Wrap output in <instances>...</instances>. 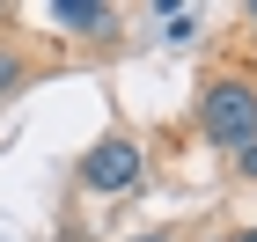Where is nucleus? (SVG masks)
Segmentation results:
<instances>
[{
	"mask_svg": "<svg viewBox=\"0 0 257 242\" xmlns=\"http://www.w3.org/2000/svg\"><path fill=\"white\" fill-rule=\"evenodd\" d=\"M81 183H88V191H133V183H140V147H133V140H103V147H88Z\"/></svg>",
	"mask_w": 257,
	"mask_h": 242,
	"instance_id": "2",
	"label": "nucleus"
},
{
	"mask_svg": "<svg viewBox=\"0 0 257 242\" xmlns=\"http://www.w3.org/2000/svg\"><path fill=\"white\" fill-rule=\"evenodd\" d=\"M242 242H257V227H250V235H242Z\"/></svg>",
	"mask_w": 257,
	"mask_h": 242,
	"instance_id": "7",
	"label": "nucleus"
},
{
	"mask_svg": "<svg viewBox=\"0 0 257 242\" xmlns=\"http://www.w3.org/2000/svg\"><path fill=\"white\" fill-rule=\"evenodd\" d=\"M250 15H257V8H250Z\"/></svg>",
	"mask_w": 257,
	"mask_h": 242,
	"instance_id": "9",
	"label": "nucleus"
},
{
	"mask_svg": "<svg viewBox=\"0 0 257 242\" xmlns=\"http://www.w3.org/2000/svg\"><path fill=\"white\" fill-rule=\"evenodd\" d=\"M15 81H22V59H15V52H0V96H8Z\"/></svg>",
	"mask_w": 257,
	"mask_h": 242,
	"instance_id": "4",
	"label": "nucleus"
},
{
	"mask_svg": "<svg viewBox=\"0 0 257 242\" xmlns=\"http://www.w3.org/2000/svg\"><path fill=\"white\" fill-rule=\"evenodd\" d=\"M198 125L213 147H250L257 140V88L250 81H213L206 103H198Z\"/></svg>",
	"mask_w": 257,
	"mask_h": 242,
	"instance_id": "1",
	"label": "nucleus"
},
{
	"mask_svg": "<svg viewBox=\"0 0 257 242\" xmlns=\"http://www.w3.org/2000/svg\"><path fill=\"white\" fill-rule=\"evenodd\" d=\"M44 15L59 22L66 37H96V30H110V22H118V15H110V8H103V0H52Z\"/></svg>",
	"mask_w": 257,
	"mask_h": 242,
	"instance_id": "3",
	"label": "nucleus"
},
{
	"mask_svg": "<svg viewBox=\"0 0 257 242\" xmlns=\"http://www.w3.org/2000/svg\"><path fill=\"white\" fill-rule=\"evenodd\" d=\"M213 242H220V235H213ZM228 242H235V235H228Z\"/></svg>",
	"mask_w": 257,
	"mask_h": 242,
	"instance_id": "8",
	"label": "nucleus"
},
{
	"mask_svg": "<svg viewBox=\"0 0 257 242\" xmlns=\"http://www.w3.org/2000/svg\"><path fill=\"white\" fill-rule=\"evenodd\" d=\"M140 242H169V235H140Z\"/></svg>",
	"mask_w": 257,
	"mask_h": 242,
	"instance_id": "6",
	"label": "nucleus"
},
{
	"mask_svg": "<svg viewBox=\"0 0 257 242\" xmlns=\"http://www.w3.org/2000/svg\"><path fill=\"white\" fill-rule=\"evenodd\" d=\"M242 169H250V176H257V140H250V147H242Z\"/></svg>",
	"mask_w": 257,
	"mask_h": 242,
	"instance_id": "5",
	"label": "nucleus"
}]
</instances>
